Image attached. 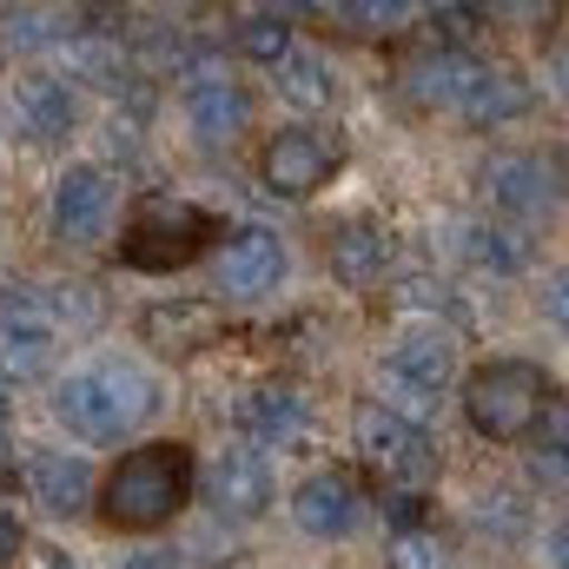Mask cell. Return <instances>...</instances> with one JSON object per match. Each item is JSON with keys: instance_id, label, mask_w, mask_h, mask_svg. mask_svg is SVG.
<instances>
[{"instance_id": "cell-1", "label": "cell", "mask_w": 569, "mask_h": 569, "mask_svg": "<svg viewBox=\"0 0 569 569\" xmlns=\"http://www.w3.org/2000/svg\"><path fill=\"white\" fill-rule=\"evenodd\" d=\"M192 483H199V463H192V443H140V450H127L113 470H107V483L93 490L100 497V517L113 523V530H166L186 503H192Z\"/></svg>"}, {"instance_id": "cell-2", "label": "cell", "mask_w": 569, "mask_h": 569, "mask_svg": "<svg viewBox=\"0 0 569 569\" xmlns=\"http://www.w3.org/2000/svg\"><path fill=\"white\" fill-rule=\"evenodd\" d=\"M152 411H159V385H152V371L133 365V358H107L93 371H73L53 391V418L73 430V437H87V443H120Z\"/></svg>"}, {"instance_id": "cell-3", "label": "cell", "mask_w": 569, "mask_h": 569, "mask_svg": "<svg viewBox=\"0 0 569 569\" xmlns=\"http://www.w3.org/2000/svg\"><path fill=\"white\" fill-rule=\"evenodd\" d=\"M550 378L537 371V365H523V358H497V365H483V371H470L463 378V418L477 437H490V443H517V437H530L537 418L550 411Z\"/></svg>"}, {"instance_id": "cell-4", "label": "cell", "mask_w": 569, "mask_h": 569, "mask_svg": "<svg viewBox=\"0 0 569 569\" xmlns=\"http://www.w3.org/2000/svg\"><path fill=\"white\" fill-rule=\"evenodd\" d=\"M212 239V219L199 206H179V199H146L120 239V259L133 272H179L199 259V246Z\"/></svg>"}, {"instance_id": "cell-5", "label": "cell", "mask_w": 569, "mask_h": 569, "mask_svg": "<svg viewBox=\"0 0 569 569\" xmlns=\"http://www.w3.org/2000/svg\"><path fill=\"white\" fill-rule=\"evenodd\" d=\"M351 437H358L365 463H371L385 483H398L405 497H418L430 477H437V450H430L425 425H405V418H398V411H385L378 398H365V405H358Z\"/></svg>"}, {"instance_id": "cell-6", "label": "cell", "mask_w": 569, "mask_h": 569, "mask_svg": "<svg viewBox=\"0 0 569 569\" xmlns=\"http://www.w3.org/2000/svg\"><path fill=\"white\" fill-rule=\"evenodd\" d=\"M450 378H457V351H450V338H437V331H411V338L391 351V365H385L391 398H378V405L398 411L405 425H418L430 405L450 391Z\"/></svg>"}, {"instance_id": "cell-7", "label": "cell", "mask_w": 569, "mask_h": 569, "mask_svg": "<svg viewBox=\"0 0 569 569\" xmlns=\"http://www.w3.org/2000/svg\"><path fill=\"white\" fill-rule=\"evenodd\" d=\"M192 490H206V503H212L219 517L252 523V517L272 510V463H266L259 450H219L212 470H206Z\"/></svg>"}, {"instance_id": "cell-8", "label": "cell", "mask_w": 569, "mask_h": 569, "mask_svg": "<svg viewBox=\"0 0 569 569\" xmlns=\"http://www.w3.org/2000/svg\"><path fill=\"white\" fill-rule=\"evenodd\" d=\"M53 338H60V331H53L40 291L20 284V291L0 305V371H7V378H40V371L53 365Z\"/></svg>"}, {"instance_id": "cell-9", "label": "cell", "mask_w": 569, "mask_h": 569, "mask_svg": "<svg viewBox=\"0 0 569 569\" xmlns=\"http://www.w3.org/2000/svg\"><path fill=\"white\" fill-rule=\"evenodd\" d=\"M113 226V179L100 166H67L53 186V232L67 246H93Z\"/></svg>"}, {"instance_id": "cell-10", "label": "cell", "mask_w": 569, "mask_h": 569, "mask_svg": "<svg viewBox=\"0 0 569 569\" xmlns=\"http://www.w3.org/2000/svg\"><path fill=\"white\" fill-rule=\"evenodd\" d=\"M365 517V490L351 470H311L298 490H291V523L305 537H351Z\"/></svg>"}, {"instance_id": "cell-11", "label": "cell", "mask_w": 569, "mask_h": 569, "mask_svg": "<svg viewBox=\"0 0 569 569\" xmlns=\"http://www.w3.org/2000/svg\"><path fill=\"white\" fill-rule=\"evenodd\" d=\"M212 279H219L226 298H266V291H279V279H284L279 232H266V226L232 232L226 252H219V266H212Z\"/></svg>"}, {"instance_id": "cell-12", "label": "cell", "mask_w": 569, "mask_h": 569, "mask_svg": "<svg viewBox=\"0 0 569 569\" xmlns=\"http://www.w3.org/2000/svg\"><path fill=\"white\" fill-rule=\"evenodd\" d=\"M93 463L80 450H33L27 457V497L47 510V517H80L93 503Z\"/></svg>"}, {"instance_id": "cell-13", "label": "cell", "mask_w": 569, "mask_h": 569, "mask_svg": "<svg viewBox=\"0 0 569 569\" xmlns=\"http://www.w3.org/2000/svg\"><path fill=\"white\" fill-rule=\"evenodd\" d=\"M331 166H338V146H325L318 133H272L266 146V186L279 192V199H311L325 179H331Z\"/></svg>"}, {"instance_id": "cell-14", "label": "cell", "mask_w": 569, "mask_h": 569, "mask_svg": "<svg viewBox=\"0 0 569 569\" xmlns=\"http://www.w3.org/2000/svg\"><path fill=\"white\" fill-rule=\"evenodd\" d=\"M140 338L152 345V351H166V358H186V351H199V345H212V338H219V311H212L206 298H172V305H146Z\"/></svg>"}, {"instance_id": "cell-15", "label": "cell", "mask_w": 569, "mask_h": 569, "mask_svg": "<svg viewBox=\"0 0 569 569\" xmlns=\"http://www.w3.org/2000/svg\"><path fill=\"white\" fill-rule=\"evenodd\" d=\"M305 398L291 391V385H259V391H246L239 398V430L252 437V443H272V450H291L298 437H305Z\"/></svg>"}, {"instance_id": "cell-16", "label": "cell", "mask_w": 569, "mask_h": 569, "mask_svg": "<svg viewBox=\"0 0 569 569\" xmlns=\"http://www.w3.org/2000/svg\"><path fill=\"white\" fill-rule=\"evenodd\" d=\"M186 113H192L199 140H212V146L239 140V133L252 127V100H246V87H239V80H192Z\"/></svg>"}, {"instance_id": "cell-17", "label": "cell", "mask_w": 569, "mask_h": 569, "mask_svg": "<svg viewBox=\"0 0 569 569\" xmlns=\"http://www.w3.org/2000/svg\"><path fill=\"white\" fill-rule=\"evenodd\" d=\"M457 113H463L470 127H503V120H523V113H530V87H523L510 67H477V80L463 87Z\"/></svg>"}, {"instance_id": "cell-18", "label": "cell", "mask_w": 569, "mask_h": 569, "mask_svg": "<svg viewBox=\"0 0 569 569\" xmlns=\"http://www.w3.org/2000/svg\"><path fill=\"white\" fill-rule=\"evenodd\" d=\"M325 252H331V272L345 284H378L385 279V259H391V239H385V226H371V219H345Z\"/></svg>"}, {"instance_id": "cell-19", "label": "cell", "mask_w": 569, "mask_h": 569, "mask_svg": "<svg viewBox=\"0 0 569 569\" xmlns=\"http://www.w3.org/2000/svg\"><path fill=\"white\" fill-rule=\"evenodd\" d=\"M13 107H20V120H27L40 140H67V133H73V93H67V80H53V73H27V80L13 87Z\"/></svg>"}, {"instance_id": "cell-20", "label": "cell", "mask_w": 569, "mask_h": 569, "mask_svg": "<svg viewBox=\"0 0 569 569\" xmlns=\"http://www.w3.org/2000/svg\"><path fill=\"white\" fill-rule=\"evenodd\" d=\"M483 192H490V206H503V212H543V206L557 199L537 159H490V166H483Z\"/></svg>"}, {"instance_id": "cell-21", "label": "cell", "mask_w": 569, "mask_h": 569, "mask_svg": "<svg viewBox=\"0 0 569 569\" xmlns=\"http://www.w3.org/2000/svg\"><path fill=\"white\" fill-rule=\"evenodd\" d=\"M405 80H411V93H418V100H430V107H457V100H463V87L477 80V60H470V53L437 47V53H425Z\"/></svg>"}, {"instance_id": "cell-22", "label": "cell", "mask_w": 569, "mask_h": 569, "mask_svg": "<svg viewBox=\"0 0 569 569\" xmlns=\"http://www.w3.org/2000/svg\"><path fill=\"white\" fill-rule=\"evenodd\" d=\"M279 93L291 107H305V113H318V107H331V67L318 60V53H284L279 60Z\"/></svg>"}, {"instance_id": "cell-23", "label": "cell", "mask_w": 569, "mask_h": 569, "mask_svg": "<svg viewBox=\"0 0 569 569\" xmlns=\"http://www.w3.org/2000/svg\"><path fill=\"white\" fill-rule=\"evenodd\" d=\"M232 40H239V53H252V60L279 67L284 53H291V20H284V13H246Z\"/></svg>"}, {"instance_id": "cell-24", "label": "cell", "mask_w": 569, "mask_h": 569, "mask_svg": "<svg viewBox=\"0 0 569 569\" xmlns=\"http://www.w3.org/2000/svg\"><path fill=\"white\" fill-rule=\"evenodd\" d=\"M463 252L477 259V266H490V272H517L530 252H523V239L517 232H503V226H470L463 232Z\"/></svg>"}, {"instance_id": "cell-25", "label": "cell", "mask_w": 569, "mask_h": 569, "mask_svg": "<svg viewBox=\"0 0 569 569\" xmlns=\"http://www.w3.org/2000/svg\"><path fill=\"white\" fill-rule=\"evenodd\" d=\"M537 425H543V437H537V470L543 477H563V405L550 398V411Z\"/></svg>"}, {"instance_id": "cell-26", "label": "cell", "mask_w": 569, "mask_h": 569, "mask_svg": "<svg viewBox=\"0 0 569 569\" xmlns=\"http://www.w3.org/2000/svg\"><path fill=\"white\" fill-rule=\"evenodd\" d=\"M338 20H351L358 33H391L405 20V7L398 0H365V7H338Z\"/></svg>"}, {"instance_id": "cell-27", "label": "cell", "mask_w": 569, "mask_h": 569, "mask_svg": "<svg viewBox=\"0 0 569 569\" xmlns=\"http://www.w3.org/2000/svg\"><path fill=\"white\" fill-rule=\"evenodd\" d=\"M391 569H443V550H437L430 537H398V550H391Z\"/></svg>"}, {"instance_id": "cell-28", "label": "cell", "mask_w": 569, "mask_h": 569, "mask_svg": "<svg viewBox=\"0 0 569 569\" xmlns=\"http://www.w3.org/2000/svg\"><path fill=\"white\" fill-rule=\"evenodd\" d=\"M0 27H7V40H20V47L53 40V33H47V13H27V7H20V13H0Z\"/></svg>"}, {"instance_id": "cell-29", "label": "cell", "mask_w": 569, "mask_h": 569, "mask_svg": "<svg viewBox=\"0 0 569 569\" xmlns=\"http://www.w3.org/2000/svg\"><path fill=\"white\" fill-rule=\"evenodd\" d=\"M127 569H179V563H172L166 550H146V557H133V563H127Z\"/></svg>"}, {"instance_id": "cell-30", "label": "cell", "mask_w": 569, "mask_h": 569, "mask_svg": "<svg viewBox=\"0 0 569 569\" xmlns=\"http://www.w3.org/2000/svg\"><path fill=\"white\" fill-rule=\"evenodd\" d=\"M13 550H20V530H13V523H7V517H0V563H7V557H13Z\"/></svg>"}, {"instance_id": "cell-31", "label": "cell", "mask_w": 569, "mask_h": 569, "mask_svg": "<svg viewBox=\"0 0 569 569\" xmlns=\"http://www.w3.org/2000/svg\"><path fill=\"white\" fill-rule=\"evenodd\" d=\"M0 425H7V391H0Z\"/></svg>"}]
</instances>
